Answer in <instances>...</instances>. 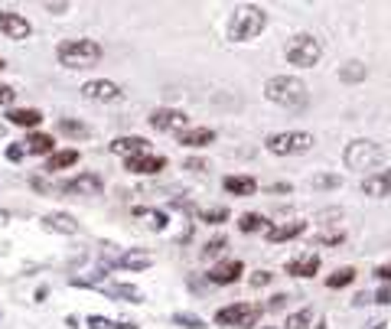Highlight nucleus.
<instances>
[{
	"instance_id": "1",
	"label": "nucleus",
	"mask_w": 391,
	"mask_h": 329,
	"mask_svg": "<svg viewBox=\"0 0 391 329\" xmlns=\"http://www.w3.org/2000/svg\"><path fill=\"white\" fill-rule=\"evenodd\" d=\"M264 95H268L274 105L281 108H303L307 105V85L300 82V78L293 75H274L268 78V85H264Z\"/></svg>"
},
{
	"instance_id": "2",
	"label": "nucleus",
	"mask_w": 391,
	"mask_h": 329,
	"mask_svg": "<svg viewBox=\"0 0 391 329\" xmlns=\"http://www.w3.org/2000/svg\"><path fill=\"white\" fill-rule=\"evenodd\" d=\"M56 56L66 69H92L101 59V46L95 39H66V43H59Z\"/></svg>"
},
{
	"instance_id": "3",
	"label": "nucleus",
	"mask_w": 391,
	"mask_h": 329,
	"mask_svg": "<svg viewBox=\"0 0 391 329\" xmlns=\"http://www.w3.org/2000/svg\"><path fill=\"white\" fill-rule=\"evenodd\" d=\"M264 26H268V14H264L261 7L245 4V7H235V14H231L229 36L235 39V43H248V39H254Z\"/></svg>"
},
{
	"instance_id": "4",
	"label": "nucleus",
	"mask_w": 391,
	"mask_h": 329,
	"mask_svg": "<svg viewBox=\"0 0 391 329\" xmlns=\"http://www.w3.org/2000/svg\"><path fill=\"white\" fill-rule=\"evenodd\" d=\"M323 59V43L310 33H297V36L287 43V62L300 66V69H313L316 62Z\"/></svg>"
},
{
	"instance_id": "5",
	"label": "nucleus",
	"mask_w": 391,
	"mask_h": 329,
	"mask_svg": "<svg viewBox=\"0 0 391 329\" xmlns=\"http://www.w3.org/2000/svg\"><path fill=\"white\" fill-rule=\"evenodd\" d=\"M385 160V150L375 144V140H353L343 153V163L349 169H372Z\"/></svg>"
},
{
	"instance_id": "6",
	"label": "nucleus",
	"mask_w": 391,
	"mask_h": 329,
	"mask_svg": "<svg viewBox=\"0 0 391 329\" xmlns=\"http://www.w3.org/2000/svg\"><path fill=\"white\" fill-rule=\"evenodd\" d=\"M264 147H268L274 157H293V153H307L310 147H313V137L303 134V130H281V134H271V137L264 140Z\"/></svg>"
},
{
	"instance_id": "7",
	"label": "nucleus",
	"mask_w": 391,
	"mask_h": 329,
	"mask_svg": "<svg viewBox=\"0 0 391 329\" xmlns=\"http://www.w3.org/2000/svg\"><path fill=\"white\" fill-rule=\"evenodd\" d=\"M258 320H261V306H254V303H231L215 313L219 326H231V329H251V326H258Z\"/></svg>"
},
{
	"instance_id": "8",
	"label": "nucleus",
	"mask_w": 391,
	"mask_h": 329,
	"mask_svg": "<svg viewBox=\"0 0 391 329\" xmlns=\"http://www.w3.org/2000/svg\"><path fill=\"white\" fill-rule=\"evenodd\" d=\"M0 33L7 39H26L33 33L30 20L24 14H14V10H0Z\"/></svg>"
},
{
	"instance_id": "9",
	"label": "nucleus",
	"mask_w": 391,
	"mask_h": 329,
	"mask_svg": "<svg viewBox=\"0 0 391 329\" xmlns=\"http://www.w3.org/2000/svg\"><path fill=\"white\" fill-rule=\"evenodd\" d=\"M167 167V157L160 153H137V157H127V169L130 173H140V177H154Z\"/></svg>"
},
{
	"instance_id": "10",
	"label": "nucleus",
	"mask_w": 391,
	"mask_h": 329,
	"mask_svg": "<svg viewBox=\"0 0 391 329\" xmlns=\"http://www.w3.org/2000/svg\"><path fill=\"white\" fill-rule=\"evenodd\" d=\"M82 95L88 101H118L121 98V88L108 78H95V82H85L82 85Z\"/></svg>"
},
{
	"instance_id": "11",
	"label": "nucleus",
	"mask_w": 391,
	"mask_h": 329,
	"mask_svg": "<svg viewBox=\"0 0 391 329\" xmlns=\"http://www.w3.org/2000/svg\"><path fill=\"white\" fill-rule=\"evenodd\" d=\"M362 192L372 199H391V169H378L362 179Z\"/></svg>"
},
{
	"instance_id": "12",
	"label": "nucleus",
	"mask_w": 391,
	"mask_h": 329,
	"mask_svg": "<svg viewBox=\"0 0 391 329\" xmlns=\"http://www.w3.org/2000/svg\"><path fill=\"white\" fill-rule=\"evenodd\" d=\"M101 177H95V173H78L75 179H69V183L62 186V192H69V196H98L101 192Z\"/></svg>"
},
{
	"instance_id": "13",
	"label": "nucleus",
	"mask_w": 391,
	"mask_h": 329,
	"mask_svg": "<svg viewBox=\"0 0 391 329\" xmlns=\"http://www.w3.org/2000/svg\"><path fill=\"white\" fill-rule=\"evenodd\" d=\"M150 127L154 130H186V115L173 111V108H157L150 115Z\"/></svg>"
},
{
	"instance_id": "14",
	"label": "nucleus",
	"mask_w": 391,
	"mask_h": 329,
	"mask_svg": "<svg viewBox=\"0 0 391 329\" xmlns=\"http://www.w3.org/2000/svg\"><path fill=\"white\" fill-rule=\"evenodd\" d=\"M241 271H245V264L238 258H229V261H222V264H215V268L209 271V281L212 283H235L238 277H241Z\"/></svg>"
},
{
	"instance_id": "15",
	"label": "nucleus",
	"mask_w": 391,
	"mask_h": 329,
	"mask_svg": "<svg viewBox=\"0 0 391 329\" xmlns=\"http://www.w3.org/2000/svg\"><path fill=\"white\" fill-rule=\"evenodd\" d=\"M43 225H46L49 231H59V235H75L78 231V222L69 212H49L46 219H43Z\"/></svg>"
},
{
	"instance_id": "16",
	"label": "nucleus",
	"mask_w": 391,
	"mask_h": 329,
	"mask_svg": "<svg viewBox=\"0 0 391 329\" xmlns=\"http://www.w3.org/2000/svg\"><path fill=\"white\" fill-rule=\"evenodd\" d=\"M316 271H320V254H300L287 264V274L293 277H313Z\"/></svg>"
},
{
	"instance_id": "17",
	"label": "nucleus",
	"mask_w": 391,
	"mask_h": 329,
	"mask_svg": "<svg viewBox=\"0 0 391 329\" xmlns=\"http://www.w3.org/2000/svg\"><path fill=\"white\" fill-rule=\"evenodd\" d=\"M212 140H215L212 127H186V130H179V144H183V147H209Z\"/></svg>"
},
{
	"instance_id": "18",
	"label": "nucleus",
	"mask_w": 391,
	"mask_h": 329,
	"mask_svg": "<svg viewBox=\"0 0 391 329\" xmlns=\"http://www.w3.org/2000/svg\"><path fill=\"white\" fill-rule=\"evenodd\" d=\"M111 153L137 157V153H147V140L144 137H118V140H111Z\"/></svg>"
},
{
	"instance_id": "19",
	"label": "nucleus",
	"mask_w": 391,
	"mask_h": 329,
	"mask_svg": "<svg viewBox=\"0 0 391 329\" xmlns=\"http://www.w3.org/2000/svg\"><path fill=\"white\" fill-rule=\"evenodd\" d=\"M154 264V258L147 251H124L121 258H118V268H124V271H144V268H150Z\"/></svg>"
},
{
	"instance_id": "20",
	"label": "nucleus",
	"mask_w": 391,
	"mask_h": 329,
	"mask_svg": "<svg viewBox=\"0 0 391 329\" xmlns=\"http://www.w3.org/2000/svg\"><path fill=\"white\" fill-rule=\"evenodd\" d=\"M303 229H307V225H303V222H291V225H274V229H268V241H274V245H281V241H291V238L303 235Z\"/></svg>"
},
{
	"instance_id": "21",
	"label": "nucleus",
	"mask_w": 391,
	"mask_h": 329,
	"mask_svg": "<svg viewBox=\"0 0 391 329\" xmlns=\"http://www.w3.org/2000/svg\"><path fill=\"white\" fill-rule=\"evenodd\" d=\"M7 118L16 127H39V121H43V115H39L36 108H14Z\"/></svg>"
},
{
	"instance_id": "22",
	"label": "nucleus",
	"mask_w": 391,
	"mask_h": 329,
	"mask_svg": "<svg viewBox=\"0 0 391 329\" xmlns=\"http://www.w3.org/2000/svg\"><path fill=\"white\" fill-rule=\"evenodd\" d=\"M222 186L231 196H254V189H258V183H254L251 177H225Z\"/></svg>"
},
{
	"instance_id": "23",
	"label": "nucleus",
	"mask_w": 391,
	"mask_h": 329,
	"mask_svg": "<svg viewBox=\"0 0 391 329\" xmlns=\"http://www.w3.org/2000/svg\"><path fill=\"white\" fill-rule=\"evenodd\" d=\"M101 291H105L108 297H121V300H130V303H140V300H144V293H140L134 283H108Z\"/></svg>"
},
{
	"instance_id": "24",
	"label": "nucleus",
	"mask_w": 391,
	"mask_h": 329,
	"mask_svg": "<svg viewBox=\"0 0 391 329\" xmlns=\"http://www.w3.org/2000/svg\"><path fill=\"white\" fill-rule=\"evenodd\" d=\"M72 163H78V150H53L49 153L46 169L56 173V169H66V167H72Z\"/></svg>"
},
{
	"instance_id": "25",
	"label": "nucleus",
	"mask_w": 391,
	"mask_h": 329,
	"mask_svg": "<svg viewBox=\"0 0 391 329\" xmlns=\"http://www.w3.org/2000/svg\"><path fill=\"white\" fill-rule=\"evenodd\" d=\"M365 75H368V69L365 66H362V62H345L343 69H339V78H343V82H349V85H355V82H365Z\"/></svg>"
},
{
	"instance_id": "26",
	"label": "nucleus",
	"mask_w": 391,
	"mask_h": 329,
	"mask_svg": "<svg viewBox=\"0 0 391 329\" xmlns=\"http://www.w3.org/2000/svg\"><path fill=\"white\" fill-rule=\"evenodd\" d=\"M310 326H313V310L303 306V310H297V313L287 316V323L281 329H310Z\"/></svg>"
},
{
	"instance_id": "27",
	"label": "nucleus",
	"mask_w": 391,
	"mask_h": 329,
	"mask_svg": "<svg viewBox=\"0 0 391 329\" xmlns=\"http://www.w3.org/2000/svg\"><path fill=\"white\" fill-rule=\"evenodd\" d=\"M59 130L66 134V137H88L92 130H88V124H82V121H75V118H62L59 121Z\"/></svg>"
},
{
	"instance_id": "28",
	"label": "nucleus",
	"mask_w": 391,
	"mask_h": 329,
	"mask_svg": "<svg viewBox=\"0 0 391 329\" xmlns=\"http://www.w3.org/2000/svg\"><path fill=\"white\" fill-rule=\"evenodd\" d=\"M24 150L26 153H53V137H49V134H30Z\"/></svg>"
},
{
	"instance_id": "29",
	"label": "nucleus",
	"mask_w": 391,
	"mask_h": 329,
	"mask_svg": "<svg viewBox=\"0 0 391 329\" xmlns=\"http://www.w3.org/2000/svg\"><path fill=\"white\" fill-rule=\"evenodd\" d=\"M88 329H137L134 323H115L105 316H88Z\"/></svg>"
},
{
	"instance_id": "30",
	"label": "nucleus",
	"mask_w": 391,
	"mask_h": 329,
	"mask_svg": "<svg viewBox=\"0 0 391 329\" xmlns=\"http://www.w3.org/2000/svg\"><path fill=\"white\" fill-rule=\"evenodd\" d=\"M353 281H355V271H353V268H339L336 274L326 281V287H333V291H336V287H349Z\"/></svg>"
},
{
	"instance_id": "31",
	"label": "nucleus",
	"mask_w": 391,
	"mask_h": 329,
	"mask_svg": "<svg viewBox=\"0 0 391 329\" xmlns=\"http://www.w3.org/2000/svg\"><path fill=\"white\" fill-rule=\"evenodd\" d=\"M137 215H140V219H147V225H150V229H154V231H163V229H167V215H163V212H150V209H137Z\"/></svg>"
},
{
	"instance_id": "32",
	"label": "nucleus",
	"mask_w": 391,
	"mask_h": 329,
	"mask_svg": "<svg viewBox=\"0 0 391 329\" xmlns=\"http://www.w3.org/2000/svg\"><path fill=\"white\" fill-rule=\"evenodd\" d=\"M339 186H343V179L336 173H316L313 177V189H339Z\"/></svg>"
},
{
	"instance_id": "33",
	"label": "nucleus",
	"mask_w": 391,
	"mask_h": 329,
	"mask_svg": "<svg viewBox=\"0 0 391 329\" xmlns=\"http://www.w3.org/2000/svg\"><path fill=\"white\" fill-rule=\"evenodd\" d=\"M238 229L251 235V231L264 229V219H261V215H254V212H245V215H241V222H238Z\"/></svg>"
},
{
	"instance_id": "34",
	"label": "nucleus",
	"mask_w": 391,
	"mask_h": 329,
	"mask_svg": "<svg viewBox=\"0 0 391 329\" xmlns=\"http://www.w3.org/2000/svg\"><path fill=\"white\" fill-rule=\"evenodd\" d=\"M173 323L183 326V329H206V323H202L196 313H177V316H173Z\"/></svg>"
},
{
	"instance_id": "35",
	"label": "nucleus",
	"mask_w": 391,
	"mask_h": 329,
	"mask_svg": "<svg viewBox=\"0 0 391 329\" xmlns=\"http://www.w3.org/2000/svg\"><path fill=\"white\" fill-rule=\"evenodd\" d=\"M202 219H206V222H212V225H219V222H225V219H229V209L212 206V209H206V212H202Z\"/></svg>"
},
{
	"instance_id": "36",
	"label": "nucleus",
	"mask_w": 391,
	"mask_h": 329,
	"mask_svg": "<svg viewBox=\"0 0 391 329\" xmlns=\"http://www.w3.org/2000/svg\"><path fill=\"white\" fill-rule=\"evenodd\" d=\"M222 248H225V238H212V241L202 248V254H206V258H215V254H222Z\"/></svg>"
},
{
	"instance_id": "37",
	"label": "nucleus",
	"mask_w": 391,
	"mask_h": 329,
	"mask_svg": "<svg viewBox=\"0 0 391 329\" xmlns=\"http://www.w3.org/2000/svg\"><path fill=\"white\" fill-rule=\"evenodd\" d=\"M24 153H26V150H24L20 144H10V147H7V160H14V163L24 160Z\"/></svg>"
},
{
	"instance_id": "38",
	"label": "nucleus",
	"mask_w": 391,
	"mask_h": 329,
	"mask_svg": "<svg viewBox=\"0 0 391 329\" xmlns=\"http://www.w3.org/2000/svg\"><path fill=\"white\" fill-rule=\"evenodd\" d=\"M343 231H330V235H320V241H323V245H339V241H343Z\"/></svg>"
},
{
	"instance_id": "39",
	"label": "nucleus",
	"mask_w": 391,
	"mask_h": 329,
	"mask_svg": "<svg viewBox=\"0 0 391 329\" xmlns=\"http://www.w3.org/2000/svg\"><path fill=\"white\" fill-rule=\"evenodd\" d=\"M264 283H271V274L268 271H258V274L251 277V287H264Z\"/></svg>"
},
{
	"instance_id": "40",
	"label": "nucleus",
	"mask_w": 391,
	"mask_h": 329,
	"mask_svg": "<svg viewBox=\"0 0 391 329\" xmlns=\"http://www.w3.org/2000/svg\"><path fill=\"white\" fill-rule=\"evenodd\" d=\"M14 88H10V85H0V101H4V105H10V101H14Z\"/></svg>"
},
{
	"instance_id": "41",
	"label": "nucleus",
	"mask_w": 391,
	"mask_h": 329,
	"mask_svg": "<svg viewBox=\"0 0 391 329\" xmlns=\"http://www.w3.org/2000/svg\"><path fill=\"white\" fill-rule=\"evenodd\" d=\"M375 277H382V281H391V261H388V264H382V268H375Z\"/></svg>"
},
{
	"instance_id": "42",
	"label": "nucleus",
	"mask_w": 391,
	"mask_h": 329,
	"mask_svg": "<svg viewBox=\"0 0 391 329\" xmlns=\"http://www.w3.org/2000/svg\"><path fill=\"white\" fill-rule=\"evenodd\" d=\"M46 10H49V14H66L69 4H46Z\"/></svg>"
},
{
	"instance_id": "43",
	"label": "nucleus",
	"mask_w": 391,
	"mask_h": 329,
	"mask_svg": "<svg viewBox=\"0 0 391 329\" xmlns=\"http://www.w3.org/2000/svg\"><path fill=\"white\" fill-rule=\"evenodd\" d=\"M378 303H391V287H382V291H378Z\"/></svg>"
},
{
	"instance_id": "44",
	"label": "nucleus",
	"mask_w": 391,
	"mask_h": 329,
	"mask_svg": "<svg viewBox=\"0 0 391 329\" xmlns=\"http://www.w3.org/2000/svg\"><path fill=\"white\" fill-rule=\"evenodd\" d=\"M186 169H192V173H199V169H206V163H202V160H189V163H186Z\"/></svg>"
},
{
	"instance_id": "45",
	"label": "nucleus",
	"mask_w": 391,
	"mask_h": 329,
	"mask_svg": "<svg viewBox=\"0 0 391 329\" xmlns=\"http://www.w3.org/2000/svg\"><path fill=\"white\" fill-rule=\"evenodd\" d=\"M284 300L287 297H281V293H277V297H271V310H281V306H284Z\"/></svg>"
},
{
	"instance_id": "46",
	"label": "nucleus",
	"mask_w": 391,
	"mask_h": 329,
	"mask_svg": "<svg viewBox=\"0 0 391 329\" xmlns=\"http://www.w3.org/2000/svg\"><path fill=\"white\" fill-rule=\"evenodd\" d=\"M372 329H385V323H382V320H378V323H372Z\"/></svg>"
},
{
	"instance_id": "47",
	"label": "nucleus",
	"mask_w": 391,
	"mask_h": 329,
	"mask_svg": "<svg viewBox=\"0 0 391 329\" xmlns=\"http://www.w3.org/2000/svg\"><path fill=\"white\" fill-rule=\"evenodd\" d=\"M4 219H7V212H4V209H0V222H4Z\"/></svg>"
},
{
	"instance_id": "48",
	"label": "nucleus",
	"mask_w": 391,
	"mask_h": 329,
	"mask_svg": "<svg viewBox=\"0 0 391 329\" xmlns=\"http://www.w3.org/2000/svg\"><path fill=\"white\" fill-rule=\"evenodd\" d=\"M0 137H4V124H0Z\"/></svg>"
},
{
	"instance_id": "49",
	"label": "nucleus",
	"mask_w": 391,
	"mask_h": 329,
	"mask_svg": "<svg viewBox=\"0 0 391 329\" xmlns=\"http://www.w3.org/2000/svg\"><path fill=\"white\" fill-rule=\"evenodd\" d=\"M0 69H4V59H0Z\"/></svg>"
}]
</instances>
